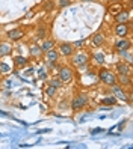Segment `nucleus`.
<instances>
[{
    "label": "nucleus",
    "instance_id": "1",
    "mask_svg": "<svg viewBox=\"0 0 133 149\" xmlns=\"http://www.w3.org/2000/svg\"><path fill=\"white\" fill-rule=\"evenodd\" d=\"M100 80L104 83V84H108V86H115V84H118V80H117V75H115L112 71H109V69H101L100 74Z\"/></svg>",
    "mask_w": 133,
    "mask_h": 149
},
{
    "label": "nucleus",
    "instance_id": "2",
    "mask_svg": "<svg viewBox=\"0 0 133 149\" xmlns=\"http://www.w3.org/2000/svg\"><path fill=\"white\" fill-rule=\"evenodd\" d=\"M71 63L74 66H83L88 63V60H89V53H86V51H79L76 54H71Z\"/></svg>",
    "mask_w": 133,
    "mask_h": 149
},
{
    "label": "nucleus",
    "instance_id": "3",
    "mask_svg": "<svg viewBox=\"0 0 133 149\" xmlns=\"http://www.w3.org/2000/svg\"><path fill=\"white\" fill-rule=\"evenodd\" d=\"M58 78H59V80H62V83L71 81L73 71H71L68 66H62V68H59V71H58Z\"/></svg>",
    "mask_w": 133,
    "mask_h": 149
},
{
    "label": "nucleus",
    "instance_id": "4",
    "mask_svg": "<svg viewBox=\"0 0 133 149\" xmlns=\"http://www.w3.org/2000/svg\"><path fill=\"white\" fill-rule=\"evenodd\" d=\"M88 104V96L86 95H77L76 98L71 101V109L73 110H80V109H83L85 106Z\"/></svg>",
    "mask_w": 133,
    "mask_h": 149
},
{
    "label": "nucleus",
    "instance_id": "5",
    "mask_svg": "<svg viewBox=\"0 0 133 149\" xmlns=\"http://www.w3.org/2000/svg\"><path fill=\"white\" fill-rule=\"evenodd\" d=\"M58 53L68 57V56H71L74 53V47L71 45V44H68V42H64V44H61V45H59V51H58Z\"/></svg>",
    "mask_w": 133,
    "mask_h": 149
},
{
    "label": "nucleus",
    "instance_id": "6",
    "mask_svg": "<svg viewBox=\"0 0 133 149\" xmlns=\"http://www.w3.org/2000/svg\"><path fill=\"white\" fill-rule=\"evenodd\" d=\"M115 33H117L118 38H126L129 35V24L127 23H120L117 27H115Z\"/></svg>",
    "mask_w": 133,
    "mask_h": 149
},
{
    "label": "nucleus",
    "instance_id": "7",
    "mask_svg": "<svg viewBox=\"0 0 133 149\" xmlns=\"http://www.w3.org/2000/svg\"><path fill=\"white\" fill-rule=\"evenodd\" d=\"M23 36H24V30L23 29H12V30L8 32V38H9L11 41H14V42L23 39Z\"/></svg>",
    "mask_w": 133,
    "mask_h": 149
},
{
    "label": "nucleus",
    "instance_id": "8",
    "mask_svg": "<svg viewBox=\"0 0 133 149\" xmlns=\"http://www.w3.org/2000/svg\"><path fill=\"white\" fill-rule=\"evenodd\" d=\"M130 41L126 39V38H120V41L115 42V48H117V51H124V50H129L130 48Z\"/></svg>",
    "mask_w": 133,
    "mask_h": 149
},
{
    "label": "nucleus",
    "instance_id": "9",
    "mask_svg": "<svg viewBox=\"0 0 133 149\" xmlns=\"http://www.w3.org/2000/svg\"><path fill=\"white\" fill-rule=\"evenodd\" d=\"M117 71L120 75H130V71H132V68L129 66V63H124V62H120L117 63Z\"/></svg>",
    "mask_w": 133,
    "mask_h": 149
},
{
    "label": "nucleus",
    "instance_id": "10",
    "mask_svg": "<svg viewBox=\"0 0 133 149\" xmlns=\"http://www.w3.org/2000/svg\"><path fill=\"white\" fill-rule=\"evenodd\" d=\"M112 87H113V89H112V92H113V95L117 96L118 100H121V101H127V100H129V96H127V93L124 92V91L121 89L120 86H117V84H115V86H112Z\"/></svg>",
    "mask_w": 133,
    "mask_h": 149
},
{
    "label": "nucleus",
    "instance_id": "11",
    "mask_svg": "<svg viewBox=\"0 0 133 149\" xmlns=\"http://www.w3.org/2000/svg\"><path fill=\"white\" fill-rule=\"evenodd\" d=\"M58 59H59V53H58L55 48L46 53V62H47V63H56Z\"/></svg>",
    "mask_w": 133,
    "mask_h": 149
},
{
    "label": "nucleus",
    "instance_id": "12",
    "mask_svg": "<svg viewBox=\"0 0 133 149\" xmlns=\"http://www.w3.org/2000/svg\"><path fill=\"white\" fill-rule=\"evenodd\" d=\"M11 53H12L11 44H8V42H0V56H2V57H6V56H9Z\"/></svg>",
    "mask_w": 133,
    "mask_h": 149
},
{
    "label": "nucleus",
    "instance_id": "13",
    "mask_svg": "<svg viewBox=\"0 0 133 149\" xmlns=\"http://www.w3.org/2000/svg\"><path fill=\"white\" fill-rule=\"evenodd\" d=\"M129 18H130V15H129V11H124L121 9L117 15H115V20H117V23H129Z\"/></svg>",
    "mask_w": 133,
    "mask_h": 149
},
{
    "label": "nucleus",
    "instance_id": "14",
    "mask_svg": "<svg viewBox=\"0 0 133 149\" xmlns=\"http://www.w3.org/2000/svg\"><path fill=\"white\" fill-rule=\"evenodd\" d=\"M92 44L95 47H101L103 44H104V35L103 33H95V35H92Z\"/></svg>",
    "mask_w": 133,
    "mask_h": 149
},
{
    "label": "nucleus",
    "instance_id": "15",
    "mask_svg": "<svg viewBox=\"0 0 133 149\" xmlns=\"http://www.w3.org/2000/svg\"><path fill=\"white\" fill-rule=\"evenodd\" d=\"M55 48V41L53 39H46L42 44H41V50H42V53H47V51L53 50Z\"/></svg>",
    "mask_w": 133,
    "mask_h": 149
},
{
    "label": "nucleus",
    "instance_id": "16",
    "mask_svg": "<svg viewBox=\"0 0 133 149\" xmlns=\"http://www.w3.org/2000/svg\"><path fill=\"white\" fill-rule=\"evenodd\" d=\"M29 51H30V54L33 56V57H39L41 54H42V50H41V45H35V44H33V45H30L29 47Z\"/></svg>",
    "mask_w": 133,
    "mask_h": 149
},
{
    "label": "nucleus",
    "instance_id": "17",
    "mask_svg": "<svg viewBox=\"0 0 133 149\" xmlns=\"http://www.w3.org/2000/svg\"><path fill=\"white\" fill-rule=\"evenodd\" d=\"M118 54L122 57V59H126V63H132L133 62V59H132V53H130V48L129 50H124V51H118Z\"/></svg>",
    "mask_w": 133,
    "mask_h": 149
},
{
    "label": "nucleus",
    "instance_id": "18",
    "mask_svg": "<svg viewBox=\"0 0 133 149\" xmlns=\"http://www.w3.org/2000/svg\"><path fill=\"white\" fill-rule=\"evenodd\" d=\"M14 63L17 66H26V65H27V59L23 57V56H15L14 57Z\"/></svg>",
    "mask_w": 133,
    "mask_h": 149
},
{
    "label": "nucleus",
    "instance_id": "19",
    "mask_svg": "<svg viewBox=\"0 0 133 149\" xmlns=\"http://www.w3.org/2000/svg\"><path fill=\"white\" fill-rule=\"evenodd\" d=\"M117 80H118V83H121L122 86H130V83H132L130 75H120V77H117Z\"/></svg>",
    "mask_w": 133,
    "mask_h": 149
},
{
    "label": "nucleus",
    "instance_id": "20",
    "mask_svg": "<svg viewBox=\"0 0 133 149\" xmlns=\"http://www.w3.org/2000/svg\"><path fill=\"white\" fill-rule=\"evenodd\" d=\"M115 102H117V98H115V96H108V98L101 100V104H104V106H113Z\"/></svg>",
    "mask_w": 133,
    "mask_h": 149
},
{
    "label": "nucleus",
    "instance_id": "21",
    "mask_svg": "<svg viewBox=\"0 0 133 149\" xmlns=\"http://www.w3.org/2000/svg\"><path fill=\"white\" fill-rule=\"evenodd\" d=\"M62 84H64V83H62V80H59L58 77H56V78H51V80H50V86L56 87V89H58V87H62Z\"/></svg>",
    "mask_w": 133,
    "mask_h": 149
},
{
    "label": "nucleus",
    "instance_id": "22",
    "mask_svg": "<svg viewBox=\"0 0 133 149\" xmlns=\"http://www.w3.org/2000/svg\"><path fill=\"white\" fill-rule=\"evenodd\" d=\"M94 60L99 65H103V62H104V56H103V53H95L94 54Z\"/></svg>",
    "mask_w": 133,
    "mask_h": 149
},
{
    "label": "nucleus",
    "instance_id": "23",
    "mask_svg": "<svg viewBox=\"0 0 133 149\" xmlns=\"http://www.w3.org/2000/svg\"><path fill=\"white\" fill-rule=\"evenodd\" d=\"M71 45H73L74 48H83V47L86 45V41H85V39H80V41H76L74 44H71Z\"/></svg>",
    "mask_w": 133,
    "mask_h": 149
},
{
    "label": "nucleus",
    "instance_id": "24",
    "mask_svg": "<svg viewBox=\"0 0 133 149\" xmlns=\"http://www.w3.org/2000/svg\"><path fill=\"white\" fill-rule=\"evenodd\" d=\"M9 71H11L9 65H6V63H0V72H2V74H8Z\"/></svg>",
    "mask_w": 133,
    "mask_h": 149
},
{
    "label": "nucleus",
    "instance_id": "25",
    "mask_svg": "<svg viewBox=\"0 0 133 149\" xmlns=\"http://www.w3.org/2000/svg\"><path fill=\"white\" fill-rule=\"evenodd\" d=\"M56 93V87H53V86H49L47 89H46V95H49V96H53Z\"/></svg>",
    "mask_w": 133,
    "mask_h": 149
},
{
    "label": "nucleus",
    "instance_id": "26",
    "mask_svg": "<svg viewBox=\"0 0 133 149\" xmlns=\"http://www.w3.org/2000/svg\"><path fill=\"white\" fill-rule=\"evenodd\" d=\"M46 33H47L46 29H44V27H39L38 32H37V36H38V38H46Z\"/></svg>",
    "mask_w": 133,
    "mask_h": 149
},
{
    "label": "nucleus",
    "instance_id": "27",
    "mask_svg": "<svg viewBox=\"0 0 133 149\" xmlns=\"http://www.w3.org/2000/svg\"><path fill=\"white\" fill-rule=\"evenodd\" d=\"M58 5H59L61 8H65V6L70 5V0H58Z\"/></svg>",
    "mask_w": 133,
    "mask_h": 149
},
{
    "label": "nucleus",
    "instance_id": "28",
    "mask_svg": "<svg viewBox=\"0 0 133 149\" xmlns=\"http://www.w3.org/2000/svg\"><path fill=\"white\" fill-rule=\"evenodd\" d=\"M53 9V2H47L44 5V11H51Z\"/></svg>",
    "mask_w": 133,
    "mask_h": 149
},
{
    "label": "nucleus",
    "instance_id": "29",
    "mask_svg": "<svg viewBox=\"0 0 133 149\" xmlns=\"http://www.w3.org/2000/svg\"><path fill=\"white\" fill-rule=\"evenodd\" d=\"M88 2H92V0H88Z\"/></svg>",
    "mask_w": 133,
    "mask_h": 149
}]
</instances>
